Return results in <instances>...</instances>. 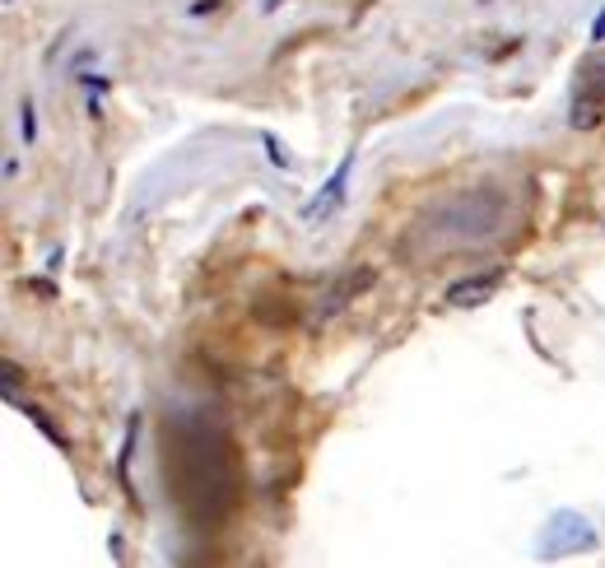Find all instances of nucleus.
<instances>
[{"mask_svg":"<svg viewBox=\"0 0 605 568\" xmlns=\"http://www.w3.org/2000/svg\"><path fill=\"white\" fill-rule=\"evenodd\" d=\"M164 484L192 527L215 531L243 508V452L209 420L164 424Z\"/></svg>","mask_w":605,"mask_h":568,"instance_id":"1","label":"nucleus"},{"mask_svg":"<svg viewBox=\"0 0 605 568\" xmlns=\"http://www.w3.org/2000/svg\"><path fill=\"white\" fill-rule=\"evenodd\" d=\"M508 219V200H498L489 192H476V196H457L429 210L410 228L406 238V256H452V252H470V247H485L498 238V228Z\"/></svg>","mask_w":605,"mask_h":568,"instance_id":"2","label":"nucleus"},{"mask_svg":"<svg viewBox=\"0 0 605 568\" xmlns=\"http://www.w3.org/2000/svg\"><path fill=\"white\" fill-rule=\"evenodd\" d=\"M605 121V47H592L573 75V108L568 126L573 131H596Z\"/></svg>","mask_w":605,"mask_h":568,"instance_id":"3","label":"nucleus"},{"mask_svg":"<svg viewBox=\"0 0 605 568\" xmlns=\"http://www.w3.org/2000/svg\"><path fill=\"white\" fill-rule=\"evenodd\" d=\"M498 284H504V271H485V275H466L457 284H447V307H485Z\"/></svg>","mask_w":605,"mask_h":568,"instance_id":"4","label":"nucleus"},{"mask_svg":"<svg viewBox=\"0 0 605 568\" xmlns=\"http://www.w3.org/2000/svg\"><path fill=\"white\" fill-rule=\"evenodd\" d=\"M350 164H354V159L340 164L331 183H326L318 196H312V205H308V219H331V215L340 210V200H345V187H350Z\"/></svg>","mask_w":605,"mask_h":568,"instance_id":"5","label":"nucleus"},{"mask_svg":"<svg viewBox=\"0 0 605 568\" xmlns=\"http://www.w3.org/2000/svg\"><path fill=\"white\" fill-rule=\"evenodd\" d=\"M592 38H596V42H605V10H601V19L592 23Z\"/></svg>","mask_w":605,"mask_h":568,"instance_id":"6","label":"nucleus"}]
</instances>
